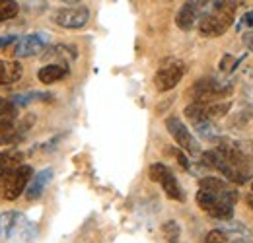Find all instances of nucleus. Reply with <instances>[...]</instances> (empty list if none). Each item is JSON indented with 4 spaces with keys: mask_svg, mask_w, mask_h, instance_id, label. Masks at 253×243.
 I'll return each instance as SVG.
<instances>
[{
    "mask_svg": "<svg viewBox=\"0 0 253 243\" xmlns=\"http://www.w3.org/2000/svg\"><path fill=\"white\" fill-rule=\"evenodd\" d=\"M244 43H246V47L253 53V31H248V33L244 35Z\"/></svg>",
    "mask_w": 253,
    "mask_h": 243,
    "instance_id": "7c9ffc66",
    "label": "nucleus"
},
{
    "mask_svg": "<svg viewBox=\"0 0 253 243\" xmlns=\"http://www.w3.org/2000/svg\"><path fill=\"white\" fill-rule=\"evenodd\" d=\"M47 43H49V37L45 33H30V35L18 39L10 53L14 59H30V57L43 53L47 49Z\"/></svg>",
    "mask_w": 253,
    "mask_h": 243,
    "instance_id": "1a4fd4ad",
    "label": "nucleus"
},
{
    "mask_svg": "<svg viewBox=\"0 0 253 243\" xmlns=\"http://www.w3.org/2000/svg\"><path fill=\"white\" fill-rule=\"evenodd\" d=\"M203 162L214 167L216 171H220L226 179L238 183V185H244L252 177V165L246 162L244 154L232 144H220L218 148L205 152Z\"/></svg>",
    "mask_w": 253,
    "mask_h": 243,
    "instance_id": "f257e3e1",
    "label": "nucleus"
},
{
    "mask_svg": "<svg viewBox=\"0 0 253 243\" xmlns=\"http://www.w3.org/2000/svg\"><path fill=\"white\" fill-rule=\"evenodd\" d=\"M248 206H250V210L253 212V193L252 195H248Z\"/></svg>",
    "mask_w": 253,
    "mask_h": 243,
    "instance_id": "2f4dec72",
    "label": "nucleus"
},
{
    "mask_svg": "<svg viewBox=\"0 0 253 243\" xmlns=\"http://www.w3.org/2000/svg\"><path fill=\"white\" fill-rule=\"evenodd\" d=\"M22 130L18 128V124L14 119H6V121H0V146H6V144H12L20 138Z\"/></svg>",
    "mask_w": 253,
    "mask_h": 243,
    "instance_id": "a211bd4d",
    "label": "nucleus"
},
{
    "mask_svg": "<svg viewBox=\"0 0 253 243\" xmlns=\"http://www.w3.org/2000/svg\"><path fill=\"white\" fill-rule=\"evenodd\" d=\"M20 12V6L16 0H0V22H8L16 18Z\"/></svg>",
    "mask_w": 253,
    "mask_h": 243,
    "instance_id": "5701e85b",
    "label": "nucleus"
},
{
    "mask_svg": "<svg viewBox=\"0 0 253 243\" xmlns=\"http://www.w3.org/2000/svg\"><path fill=\"white\" fill-rule=\"evenodd\" d=\"M33 226L20 212L0 214V242L4 243H32Z\"/></svg>",
    "mask_w": 253,
    "mask_h": 243,
    "instance_id": "7ed1b4c3",
    "label": "nucleus"
},
{
    "mask_svg": "<svg viewBox=\"0 0 253 243\" xmlns=\"http://www.w3.org/2000/svg\"><path fill=\"white\" fill-rule=\"evenodd\" d=\"M14 41H16V37H14V35H6V37H0V51H2V49H6V47H10Z\"/></svg>",
    "mask_w": 253,
    "mask_h": 243,
    "instance_id": "c756f323",
    "label": "nucleus"
},
{
    "mask_svg": "<svg viewBox=\"0 0 253 243\" xmlns=\"http://www.w3.org/2000/svg\"><path fill=\"white\" fill-rule=\"evenodd\" d=\"M68 74V66H63V64H45L39 72H37V78L41 84L49 86V84H57L61 82L64 76Z\"/></svg>",
    "mask_w": 253,
    "mask_h": 243,
    "instance_id": "dca6fc26",
    "label": "nucleus"
},
{
    "mask_svg": "<svg viewBox=\"0 0 253 243\" xmlns=\"http://www.w3.org/2000/svg\"><path fill=\"white\" fill-rule=\"evenodd\" d=\"M169 152L175 156V160H177L185 169H189V158H187V154L183 152V150H169Z\"/></svg>",
    "mask_w": 253,
    "mask_h": 243,
    "instance_id": "cd10ccee",
    "label": "nucleus"
},
{
    "mask_svg": "<svg viewBox=\"0 0 253 243\" xmlns=\"http://www.w3.org/2000/svg\"><path fill=\"white\" fill-rule=\"evenodd\" d=\"M24 74V68L18 61H0V86L16 84Z\"/></svg>",
    "mask_w": 253,
    "mask_h": 243,
    "instance_id": "2eb2a0df",
    "label": "nucleus"
},
{
    "mask_svg": "<svg viewBox=\"0 0 253 243\" xmlns=\"http://www.w3.org/2000/svg\"><path fill=\"white\" fill-rule=\"evenodd\" d=\"M252 189H253V183H252Z\"/></svg>",
    "mask_w": 253,
    "mask_h": 243,
    "instance_id": "473e14b6",
    "label": "nucleus"
},
{
    "mask_svg": "<svg viewBox=\"0 0 253 243\" xmlns=\"http://www.w3.org/2000/svg\"><path fill=\"white\" fill-rule=\"evenodd\" d=\"M32 175H33V169L30 165H24V163H22L18 169H14V171L4 179V199L16 201L22 193H26Z\"/></svg>",
    "mask_w": 253,
    "mask_h": 243,
    "instance_id": "9b49d317",
    "label": "nucleus"
},
{
    "mask_svg": "<svg viewBox=\"0 0 253 243\" xmlns=\"http://www.w3.org/2000/svg\"><path fill=\"white\" fill-rule=\"evenodd\" d=\"M24 156L20 152H0V179H6L14 169L22 165Z\"/></svg>",
    "mask_w": 253,
    "mask_h": 243,
    "instance_id": "f3484780",
    "label": "nucleus"
},
{
    "mask_svg": "<svg viewBox=\"0 0 253 243\" xmlns=\"http://www.w3.org/2000/svg\"><path fill=\"white\" fill-rule=\"evenodd\" d=\"M205 243H246L244 234H232L224 230H212L207 234Z\"/></svg>",
    "mask_w": 253,
    "mask_h": 243,
    "instance_id": "6ab92c4d",
    "label": "nucleus"
},
{
    "mask_svg": "<svg viewBox=\"0 0 253 243\" xmlns=\"http://www.w3.org/2000/svg\"><path fill=\"white\" fill-rule=\"evenodd\" d=\"M166 128H168V132L171 134V138L177 142V146H179L181 150H185V152L191 154V156H197V154L201 152L199 142L195 140V136L191 134L189 128L183 124L181 119H177V117H168V119H166Z\"/></svg>",
    "mask_w": 253,
    "mask_h": 243,
    "instance_id": "6e6552de",
    "label": "nucleus"
},
{
    "mask_svg": "<svg viewBox=\"0 0 253 243\" xmlns=\"http://www.w3.org/2000/svg\"><path fill=\"white\" fill-rule=\"evenodd\" d=\"M195 201H197L201 210H205L214 220H232V216H234V204L236 202L222 197V195H214V193H209L205 189H199Z\"/></svg>",
    "mask_w": 253,
    "mask_h": 243,
    "instance_id": "20e7f679",
    "label": "nucleus"
},
{
    "mask_svg": "<svg viewBox=\"0 0 253 243\" xmlns=\"http://www.w3.org/2000/svg\"><path fill=\"white\" fill-rule=\"evenodd\" d=\"M205 109H207V115L209 119H220L224 117L228 111H230V103H218V101H209L205 103Z\"/></svg>",
    "mask_w": 253,
    "mask_h": 243,
    "instance_id": "b1692460",
    "label": "nucleus"
},
{
    "mask_svg": "<svg viewBox=\"0 0 253 243\" xmlns=\"http://www.w3.org/2000/svg\"><path fill=\"white\" fill-rule=\"evenodd\" d=\"M51 181H53V169H51V167L39 171V173L35 175V179L32 181V185L26 189V199H28V201H37V199H41L43 193H45V189H47V185Z\"/></svg>",
    "mask_w": 253,
    "mask_h": 243,
    "instance_id": "4468645a",
    "label": "nucleus"
},
{
    "mask_svg": "<svg viewBox=\"0 0 253 243\" xmlns=\"http://www.w3.org/2000/svg\"><path fill=\"white\" fill-rule=\"evenodd\" d=\"M240 30L253 31V10L246 12V14L242 16V24H240Z\"/></svg>",
    "mask_w": 253,
    "mask_h": 243,
    "instance_id": "bb28decb",
    "label": "nucleus"
},
{
    "mask_svg": "<svg viewBox=\"0 0 253 243\" xmlns=\"http://www.w3.org/2000/svg\"><path fill=\"white\" fill-rule=\"evenodd\" d=\"M45 57L47 59H63L64 64H68L70 61L76 59V49L74 47H66V45H57V47H51Z\"/></svg>",
    "mask_w": 253,
    "mask_h": 243,
    "instance_id": "412c9836",
    "label": "nucleus"
},
{
    "mask_svg": "<svg viewBox=\"0 0 253 243\" xmlns=\"http://www.w3.org/2000/svg\"><path fill=\"white\" fill-rule=\"evenodd\" d=\"M148 175H150L152 181L162 185V189L168 195V199L177 201V202H183L185 201V193H183L181 185L177 181V177L173 175V171L166 163H152L150 169H148Z\"/></svg>",
    "mask_w": 253,
    "mask_h": 243,
    "instance_id": "423d86ee",
    "label": "nucleus"
},
{
    "mask_svg": "<svg viewBox=\"0 0 253 243\" xmlns=\"http://www.w3.org/2000/svg\"><path fill=\"white\" fill-rule=\"evenodd\" d=\"M185 70H187V66L181 61H173L164 64V66H160L158 72L154 74V86H156V90L158 91L173 90L181 82V78L185 76Z\"/></svg>",
    "mask_w": 253,
    "mask_h": 243,
    "instance_id": "0eeeda50",
    "label": "nucleus"
},
{
    "mask_svg": "<svg viewBox=\"0 0 253 243\" xmlns=\"http://www.w3.org/2000/svg\"><path fill=\"white\" fill-rule=\"evenodd\" d=\"M234 68H236V61H234V57L226 55L220 62V70L222 72H230V70H234Z\"/></svg>",
    "mask_w": 253,
    "mask_h": 243,
    "instance_id": "c85d7f7f",
    "label": "nucleus"
},
{
    "mask_svg": "<svg viewBox=\"0 0 253 243\" xmlns=\"http://www.w3.org/2000/svg\"><path fill=\"white\" fill-rule=\"evenodd\" d=\"M16 105L4 97H0V121H6V119H16Z\"/></svg>",
    "mask_w": 253,
    "mask_h": 243,
    "instance_id": "393cba45",
    "label": "nucleus"
},
{
    "mask_svg": "<svg viewBox=\"0 0 253 243\" xmlns=\"http://www.w3.org/2000/svg\"><path fill=\"white\" fill-rule=\"evenodd\" d=\"M242 0H218V4L199 20V31L205 37H220L230 30Z\"/></svg>",
    "mask_w": 253,
    "mask_h": 243,
    "instance_id": "f03ea898",
    "label": "nucleus"
},
{
    "mask_svg": "<svg viewBox=\"0 0 253 243\" xmlns=\"http://www.w3.org/2000/svg\"><path fill=\"white\" fill-rule=\"evenodd\" d=\"M201 18H203V16H201V12L197 10V6H195L191 0H187V2L179 8V12H177V16H175V24H177L179 30L189 31L199 24Z\"/></svg>",
    "mask_w": 253,
    "mask_h": 243,
    "instance_id": "f8f14e48",
    "label": "nucleus"
},
{
    "mask_svg": "<svg viewBox=\"0 0 253 243\" xmlns=\"http://www.w3.org/2000/svg\"><path fill=\"white\" fill-rule=\"evenodd\" d=\"M199 189H205V191L214 193V195H222V197H226V199L238 202V191L232 189L226 181L216 179V177H203V179L199 181Z\"/></svg>",
    "mask_w": 253,
    "mask_h": 243,
    "instance_id": "ddd939ff",
    "label": "nucleus"
},
{
    "mask_svg": "<svg viewBox=\"0 0 253 243\" xmlns=\"http://www.w3.org/2000/svg\"><path fill=\"white\" fill-rule=\"evenodd\" d=\"M232 91V84L230 82H224L218 78H201L197 80L193 86H191L189 93L195 97V101L199 103H209V101H214L218 97H224Z\"/></svg>",
    "mask_w": 253,
    "mask_h": 243,
    "instance_id": "39448f33",
    "label": "nucleus"
},
{
    "mask_svg": "<svg viewBox=\"0 0 253 243\" xmlns=\"http://www.w3.org/2000/svg\"><path fill=\"white\" fill-rule=\"evenodd\" d=\"M195 6H197V10L201 12V16H205V14H209L216 4H218V0H191Z\"/></svg>",
    "mask_w": 253,
    "mask_h": 243,
    "instance_id": "a878e982",
    "label": "nucleus"
},
{
    "mask_svg": "<svg viewBox=\"0 0 253 243\" xmlns=\"http://www.w3.org/2000/svg\"><path fill=\"white\" fill-rule=\"evenodd\" d=\"M53 22L64 30H80L90 22V10L86 6L61 8L53 14Z\"/></svg>",
    "mask_w": 253,
    "mask_h": 243,
    "instance_id": "9d476101",
    "label": "nucleus"
},
{
    "mask_svg": "<svg viewBox=\"0 0 253 243\" xmlns=\"http://www.w3.org/2000/svg\"><path fill=\"white\" fill-rule=\"evenodd\" d=\"M162 234H164L166 243H177L179 242V236H181L179 224H177L175 220H168V222L162 226Z\"/></svg>",
    "mask_w": 253,
    "mask_h": 243,
    "instance_id": "4be33fe9",
    "label": "nucleus"
},
{
    "mask_svg": "<svg viewBox=\"0 0 253 243\" xmlns=\"http://www.w3.org/2000/svg\"><path fill=\"white\" fill-rule=\"evenodd\" d=\"M185 117L193 122V126H199V124H203V122L212 121V119H209V115H207L205 103H199V101H193V103H189V105L185 107Z\"/></svg>",
    "mask_w": 253,
    "mask_h": 243,
    "instance_id": "aec40b11",
    "label": "nucleus"
}]
</instances>
